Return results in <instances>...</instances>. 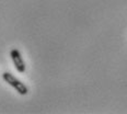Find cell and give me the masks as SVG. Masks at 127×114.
<instances>
[{
  "label": "cell",
  "instance_id": "obj_1",
  "mask_svg": "<svg viewBox=\"0 0 127 114\" xmlns=\"http://www.w3.org/2000/svg\"><path fill=\"white\" fill-rule=\"evenodd\" d=\"M2 79H3V80L6 81L8 84H10L12 88H14L15 90H17L18 93H20L21 95L28 94V92H29L28 87H26L25 84L22 82V81H20L18 78H15L12 74L3 73V74H2Z\"/></svg>",
  "mask_w": 127,
  "mask_h": 114
},
{
  "label": "cell",
  "instance_id": "obj_2",
  "mask_svg": "<svg viewBox=\"0 0 127 114\" xmlns=\"http://www.w3.org/2000/svg\"><path fill=\"white\" fill-rule=\"evenodd\" d=\"M10 57H11L13 65H14L15 69L18 70V73H20V74L24 73L26 67H25V63H24V60H23L21 53L18 51L17 48H13V49H11V52H10Z\"/></svg>",
  "mask_w": 127,
  "mask_h": 114
}]
</instances>
